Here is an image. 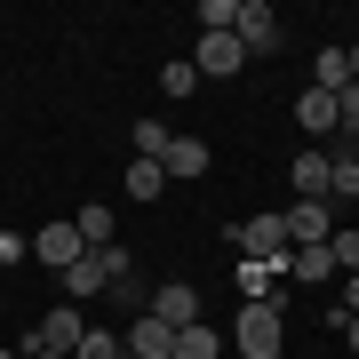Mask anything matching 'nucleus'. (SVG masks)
Masks as SVG:
<instances>
[{"instance_id": "nucleus-1", "label": "nucleus", "mask_w": 359, "mask_h": 359, "mask_svg": "<svg viewBox=\"0 0 359 359\" xmlns=\"http://www.w3.org/2000/svg\"><path fill=\"white\" fill-rule=\"evenodd\" d=\"M280 320H287V311H271V304H248V311H240V327H231L224 344L240 351V359H280V351H287V344H280Z\"/></svg>"}, {"instance_id": "nucleus-2", "label": "nucleus", "mask_w": 359, "mask_h": 359, "mask_svg": "<svg viewBox=\"0 0 359 359\" xmlns=\"http://www.w3.org/2000/svg\"><path fill=\"white\" fill-rule=\"evenodd\" d=\"M240 65H248L240 32H200V56H192V72H200V80H231Z\"/></svg>"}, {"instance_id": "nucleus-3", "label": "nucleus", "mask_w": 359, "mask_h": 359, "mask_svg": "<svg viewBox=\"0 0 359 359\" xmlns=\"http://www.w3.org/2000/svg\"><path fill=\"white\" fill-rule=\"evenodd\" d=\"M280 224H287V248H327V231H335V208H327V200H295Z\"/></svg>"}, {"instance_id": "nucleus-4", "label": "nucleus", "mask_w": 359, "mask_h": 359, "mask_svg": "<svg viewBox=\"0 0 359 359\" xmlns=\"http://www.w3.org/2000/svg\"><path fill=\"white\" fill-rule=\"evenodd\" d=\"M231 32H240V48H256V56H271V48H280V16H271L264 0H240Z\"/></svg>"}, {"instance_id": "nucleus-5", "label": "nucleus", "mask_w": 359, "mask_h": 359, "mask_svg": "<svg viewBox=\"0 0 359 359\" xmlns=\"http://www.w3.org/2000/svg\"><path fill=\"white\" fill-rule=\"evenodd\" d=\"M56 280H65V304H88V295H104V287H112V271H104V256L88 248V256H72Z\"/></svg>"}, {"instance_id": "nucleus-6", "label": "nucleus", "mask_w": 359, "mask_h": 359, "mask_svg": "<svg viewBox=\"0 0 359 359\" xmlns=\"http://www.w3.org/2000/svg\"><path fill=\"white\" fill-rule=\"evenodd\" d=\"M32 256L65 271L72 256H88V248H80V231H72V216H56V224H40V231H32Z\"/></svg>"}, {"instance_id": "nucleus-7", "label": "nucleus", "mask_w": 359, "mask_h": 359, "mask_svg": "<svg viewBox=\"0 0 359 359\" xmlns=\"http://www.w3.org/2000/svg\"><path fill=\"white\" fill-rule=\"evenodd\" d=\"M128 359H176V327H168V320H152V311H144V320L128 327Z\"/></svg>"}, {"instance_id": "nucleus-8", "label": "nucleus", "mask_w": 359, "mask_h": 359, "mask_svg": "<svg viewBox=\"0 0 359 359\" xmlns=\"http://www.w3.org/2000/svg\"><path fill=\"white\" fill-rule=\"evenodd\" d=\"M152 320H168V327H192V320H200V287L168 280V287L152 295Z\"/></svg>"}, {"instance_id": "nucleus-9", "label": "nucleus", "mask_w": 359, "mask_h": 359, "mask_svg": "<svg viewBox=\"0 0 359 359\" xmlns=\"http://www.w3.org/2000/svg\"><path fill=\"white\" fill-rule=\"evenodd\" d=\"M160 176H184V184H192V176H208V144H200V136H168Z\"/></svg>"}, {"instance_id": "nucleus-10", "label": "nucleus", "mask_w": 359, "mask_h": 359, "mask_svg": "<svg viewBox=\"0 0 359 359\" xmlns=\"http://www.w3.org/2000/svg\"><path fill=\"white\" fill-rule=\"evenodd\" d=\"M80 335H88V320H80V304H56L48 320H40V344H48V351H80Z\"/></svg>"}, {"instance_id": "nucleus-11", "label": "nucleus", "mask_w": 359, "mask_h": 359, "mask_svg": "<svg viewBox=\"0 0 359 359\" xmlns=\"http://www.w3.org/2000/svg\"><path fill=\"white\" fill-rule=\"evenodd\" d=\"M335 200H359V144L327 152V208H335Z\"/></svg>"}, {"instance_id": "nucleus-12", "label": "nucleus", "mask_w": 359, "mask_h": 359, "mask_svg": "<svg viewBox=\"0 0 359 359\" xmlns=\"http://www.w3.org/2000/svg\"><path fill=\"white\" fill-rule=\"evenodd\" d=\"M287 176H295V200H327V144L320 152H295Z\"/></svg>"}, {"instance_id": "nucleus-13", "label": "nucleus", "mask_w": 359, "mask_h": 359, "mask_svg": "<svg viewBox=\"0 0 359 359\" xmlns=\"http://www.w3.org/2000/svg\"><path fill=\"white\" fill-rule=\"evenodd\" d=\"M280 280H311V287H320V280H335V256H327V248H287Z\"/></svg>"}, {"instance_id": "nucleus-14", "label": "nucleus", "mask_w": 359, "mask_h": 359, "mask_svg": "<svg viewBox=\"0 0 359 359\" xmlns=\"http://www.w3.org/2000/svg\"><path fill=\"white\" fill-rule=\"evenodd\" d=\"M295 120L327 144V136H335V96H327V88H304V96H295Z\"/></svg>"}, {"instance_id": "nucleus-15", "label": "nucleus", "mask_w": 359, "mask_h": 359, "mask_svg": "<svg viewBox=\"0 0 359 359\" xmlns=\"http://www.w3.org/2000/svg\"><path fill=\"white\" fill-rule=\"evenodd\" d=\"M176 359H224V335L208 327V320H192V327H176Z\"/></svg>"}, {"instance_id": "nucleus-16", "label": "nucleus", "mask_w": 359, "mask_h": 359, "mask_svg": "<svg viewBox=\"0 0 359 359\" xmlns=\"http://www.w3.org/2000/svg\"><path fill=\"white\" fill-rule=\"evenodd\" d=\"M72 231H80V248H112V208H80Z\"/></svg>"}, {"instance_id": "nucleus-17", "label": "nucleus", "mask_w": 359, "mask_h": 359, "mask_svg": "<svg viewBox=\"0 0 359 359\" xmlns=\"http://www.w3.org/2000/svg\"><path fill=\"white\" fill-rule=\"evenodd\" d=\"M344 80H351V65H344V48H320V65H311V88H344Z\"/></svg>"}, {"instance_id": "nucleus-18", "label": "nucleus", "mask_w": 359, "mask_h": 359, "mask_svg": "<svg viewBox=\"0 0 359 359\" xmlns=\"http://www.w3.org/2000/svg\"><path fill=\"white\" fill-rule=\"evenodd\" d=\"M160 160H128V200H160Z\"/></svg>"}, {"instance_id": "nucleus-19", "label": "nucleus", "mask_w": 359, "mask_h": 359, "mask_svg": "<svg viewBox=\"0 0 359 359\" xmlns=\"http://www.w3.org/2000/svg\"><path fill=\"white\" fill-rule=\"evenodd\" d=\"M128 144H136L128 160H160V152H168V128H160V120H136V128H128Z\"/></svg>"}, {"instance_id": "nucleus-20", "label": "nucleus", "mask_w": 359, "mask_h": 359, "mask_svg": "<svg viewBox=\"0 0 359 359\" xmlns=\"http://www.w3.org/2000/svg\"><path fill=\"white\" fill-rule=\"evenodd\" d=\"M327 256H335V271H359V231H351V224L327 231Z\"/></svg>"}, {"instance_id": "nucleus-21", "label": "nucleus", "mask_w": 359, "mask_h": 359, "mask_svg": "<svg viewBox=\"0 0 359 359\" xmlns=\"http://www.w3.org/2000/svg\"><path fill=\"white\" fill-rule=\"evenodd\" d=\"M231 16H240V0H200V32H231Z\"/></svg>"}, {"instance_id": "nucleus-22", "label": "nucleus", "mask_w": 359, "mask_h": 359, "mask_svg": "<svg viewBox=\"0 0 359 359\" xmlns=\"http://www.w3.org/2000/svg\"><path fill=\"white\" fill-rule=\"evenodd\" d=\"M72 359H120V335H104V327H88V335H80V351Z\"/></svg>"}, {"instance_id": "nucleus-23", "label": "nucleus", "mask_w": 359, "mask_h": 359, "mask_svg": "<svg viewBox=\"0 0 359 359\" xmlns=\"http://www.w3.org/2000/svg\"><path fill=\"white\" fill-rule=\"evenodd\" d=\"M192 88H200L192 65H168V72H160V96H192Z\"/></svg>"}, {"instance_id": "nucleus-24", "label": "nucleus", "mask_w": 359, "mask_h": 359, "mask_svg": "<svg viewBox=\"0 0 359 359\" xmlns=\"http://www.w3.org/2000/svg\"><path fill=\"white\" fill-rule=\"evenodd\" d=\"M32 256V231H0V264H25Z\"/></svg>"}, {"instance_id": "nucleus-25", "label": "nucleus", "mask_w": 359, "mask_h": 359, "mask_svg": "<svg viewBox=\"0 0 359 359\" xmlns=\"http://www.w3.org/2000/svg\"><path fill=\"white\" fill-rule=\"evenodd\" d=\"M335 311H351V320H359V271L344 280V304H335Z\"/></svg>"}, {"instance_id": "nucleus-26", "label": "nucleus", "mask_w": 359, "mask_h": 359, "mask_svg": "<svg viewBox=\"0 0 359 359\" xmlns=\"http://www.w3.org/2000/svg\"><path fill=\"white\" fill-rule=\"evenodd\" d=\"M25 359H72V351H48V344H40V335H32V351Z\"/></svg>"}, {"instance_id": "nucleus-27", "label": "nucleus", "mask_w": 359, "mask_h": 359, "mask_svg": "<svg viewBox=\"0 0 359 359\" xmlns=\"http://www.w3.org/2000/svg\"><path fill=\"white\" fill-rule=\"evenodd\" d=\"M344 344H351V351H359V320H344Z\"/></svg>"}, {"instance_id": "nucleus-28", "label": "nucleus", "mask_w": 359, "mask_h": 359, "mask_svg": "<svg viewBox=\"0 0 359 359\" xmlns=\"http://www.w3.org/2000/svg\"><path fill=\"white\" fill-rule=\"evenodd\" d=\"M0 359H16V351H0Z\"/></svg>"}]
</instances>
